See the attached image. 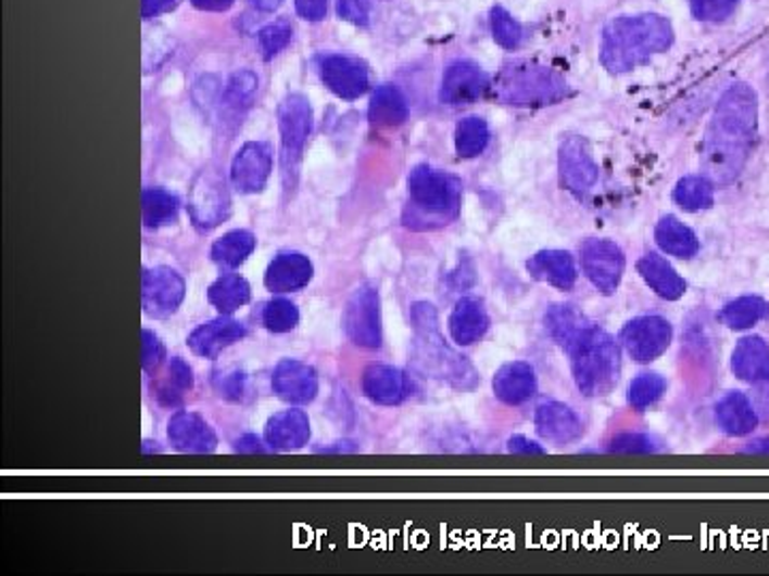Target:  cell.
I'll use <instances>...</instances> for the list:
<instances>
[{"label": "cell", "mask_w": 769, "mask_h": 576, "mask_svg": "<svg viewBox=\"0 0 769 576\" xmlns=\"http://www.w3.org/2000/svg\"><path fill=\"white\" fill-rule=\"evenodd\" d=\"M249 329L240 320L229 319L220 315L218 319L207 320L199 324L189 335V348L197 357L216 359L225 348L244 340Z\"/></svg>", "instance_id": "ac0fdd59"}, {"label": "cell", "mask_w": 769, "mask_h": 576, "mask_svg": "<svg viewBox=\"0 0 769 576\" xmlns=\"http://www.w3.org/2000/svg\"><path fill=\"white\" fill-rule=\"evenodd\" d=\"M167 438L172 447L187 455H210L218 447V438L210 423L189 410H180L169 419Z\"/></svg>", "instance_id": "e0dca14e"}, {"label": "cell", "mask_w": 769, "mask_h": 576, "mask_svg": "<svg viewBox=\"0 0 769 576\" xmlns=\"http://www.w3.org/2000/svg\"><path fill=\"white\" fill-rule=\"evenodd\" d=\"M320 79L340 99H360L370 86L368 66L344 54L323 56L319 63Z\"/></svg>", "instance_id": "5bb4252c"}, {"label": "cell", "mask_w": 769, "mask_h": 576, "mask_svg": "<svg viewBox=\"0 0 769 576\" xmlns=\"http://www.w3.org/2000/svg\"><path fill=\"white\" fill-rule=\"evenodd\" d=\"M490 329V317L479 299L464 297L455 304L449 317V333L457 346H470L479 342Z\"/></svg>", "instance_id": "d4e9b609"}, {"label": "cell", "mask_w": 769, "mask_h": 576, "mask_svg": "<svg viewBox=\"0 0 769 576\" xmlns=\"http://www.w3.org/2000/svg\"><path fill=\"white\" fill-rule=\"evenodd\" d=\"M534 425L543 440L554 445H573L581 434L583 425L573 408L560 401H545L534 412Z\"/></svg>", "instance_id": "d6986e66"}, {"label": "cell", "mask_w": 769, "mask_h": 576, "mask_svg": "<svg viewBox=\"0 0 769 576\" xmlns=\"http://www.w3.org/2000/svg\"><path fill=\"white\" fill-rule=\"evenodd\" d=\"M199 11H227L236 0H191Z\"/></svg>", "instance_id": "f5cc1de1"}, {"label": "cell", "mask_w": 769, "mask_h": 576, "mask_svg": "<svg viewBox=\"0 0 769 576\" xmlns=\"http://www.w3.org/2000/svg\"><path fill=\"white\" fill-rule=\"evenodd\" d=\"M272 388L282 401L304 406L317 397L319 376H317L315 368H311L308 363H302L295 359H285L274 370Z\"/></svg>", "instance_id": "2e32d148"}, {"label": "cell", "mask_w": 769, "mask_h": 576, "mask_svg": "<svg viewBox=\"0 0 769 576\" xmlns=\"http://www.w3.org/2000/svg\"><path fill=\"white\" fill-rule=\"evenodd\" d=\"M759 130V99L748 84L731 86L718 101L702 148L705 178L727 187L740 178Z\"/></svg>", "instance_id": "6da1fadb"}, {"label": "cell", "mask_w": 769, "mask_h": 576, "mask_svg": "<svg viewBox=\"0 0 769 576\" xmlns=\"http://www.w3.org/2000/svg\"><path fill=\"white\" fill-rule=\"evenodd\" d=\"M716 421L729 436H748L759 423L755 404L744 393H727L716 406Z\"/></svg>", "instance_id": "83f0119b"}, {"label": "cell", "mask_w": 769, "mask_h": 576, "mask_svg": "<svg viewBox=\"0 0 769 576\" xmlns=\"http://www.w3.org/2000/svg\"><path fill=\"white\" fill-rule=\"evenodd\" d=\"M261 322L269 333H289L300 322V310L289 299H272L263 306Z\"/></svg>", "instance_id": "ab89813d"}, {"label": "cell", "mask_w": 769, "mask_h": 576, "mask_svg": "<svg viewBox=\"0 0 769 576\" xmlns=\"http://www.w3.org/2000/svg\"><path fill=\"white\" fill-rule=\"evenodd\" d=\"M192 388V370L187 361L180 357H174L165 379L156 386V397L165 406H176L182 401V397Z\"/></svg>", "instance_id": "d590c367"}, {"label": "cell", "mask_w": 769, "mask_h": 576, "mask_svg": "<svg viewBox=\"0 0 769 576\" xmlns=\"http://www.w3.org/2000/svg\"><path fill=\"white\" fill-rule=\"evenodd\" d=\"M671 43L673 28L663 15H622L609 22L603 33L601 63L612 73H627L665 52Z\"/></svg>", "instance_id": "3957f363"}, {"label": "cell", "mask_w": 769, "mask_h": 576, "mask_svg": "<svg viewBox=\"0 0 769 576\" xmlns=\"http://www.w3.org/2000/svg\"><path fill=\"white\" fill-rule=\"evenodd\" d=\"M368 118L373 125L381 128H393L404 125L408 118V105L404 94L395 86H381L370 101Z\"/></svg>", "instance_id": "1f68e13d"}, {"label": "cell", "mask_w": 769, "mask_h": 576, "mask_svg": "<svg viewBox=\"0 0 769 576\" xmlns=\"http://www.w3.org/2000/svg\"><path fill=\"white\" fill-rule=\"evenodd\" d=\"M459 192H462V187L453 176L437 171L428 165L415 167L408 176L411 201L419 209H424L426 214H432V216H439L445 220L457 216Z\"/></svg>", "instance_id": "52a82bcc"}, {"label": "cell", "mask_w": 769, "mask_h": 576, "mask_svg": "<svg viewBox=\"0 0 769 576\" xmlns=\"http://www.w3.org/2000/svg\"><path fill=\"white\" fill-rule=\"evenodd\" d=\"M259 11H276L282 0H251Z\"/></svg>", "instance_id": "9f6ffc18"}, {"label": "cell", "mask_w": 769, "mask_h": 576, "mask_svg": "<svg viewBox=\"0 0 769 576\" xmlns=\"http://www.w3.org/2000/svg\"><path fill=\"white\" fill-rule=\"evenodd\" d=\"M740 0H691L693 15L704 22H720L729 17Z\"/></svg>", "instance_id": "f6af8a7d"}, {"label": "cell", "mask_w": 769, "mask_h": 576, "mask_svg": "<svg viewBox=\"0 0 769 576\" xmlns=\"http://www.w3.org/2000/svg\"><path fill=\"white\" fill-rule=\"evenodd\" d=\"M545 327L552 340L571 357L577 388L585 397H605L620 381V348L616 340L576 306H554Z\"/></svg>", "instance_id": "7a4b0ae2"}, {"label": "cell", "mask_w": 769, "mask_h": 576, "mask_svg": "<svg viewBox=\"0 0 769 576\" xmlns=\"http://www.w3.org/2000/svg\"><path fill=\"white\" fill-rule=\"evenodd\" d=\"M673 201L684 212H702L714 205V184L702 176L682 178L673 189Z\"/></svg>", "instance_id": "74e56055"}, {"label": "cell", "mask_w": 769, "mask_h": 576, "mask_svg": "<svg viewBox=\"0 0 769 576\" xmlns=\"http://www.w3.org/2000/svg\"><path fill=\"white\" fill-rule=\"evenodd\" d=\"M259 79L253 71H238L231 75L225 88V105L231 112H244L255 101Z\"/></svg>", "instance_id": "f35d334b"}, {"label": "cell", "mask_w": 769, "mask_h": 576, "mask_svg": "<svg viewBox=\"0 0 769 576\" xmlns=\"http://www.w3.org/2000/svg\"><path fill=\"white\" fill-rule=\"evenodd\" d=\"M165 359V344L154 331H143L141 333V368L146 372H154L161 368Z\"/></svg>", "instance_id": "bcb514c9"}, {"label": "cell", "mask_w": 769, "mask_h": 576, "mask_svg": "<svg viewBox=\"0 0 769 576\" xmlns=\"http://www.w3.org/2000/svg\"><path fill=\"white\" fill-rule=\"evenodd\" d=\"M342 324L353 344L362 348H379L383 344L381 297L373 284H362L349 297Z\"/></svg>", "instance_id": "ba28073f"}, {"label": "cell", "mask_w": 769, "mask_h": 576, "mask_svg": "<svg viewBox=\"0 0 769 576\" xmlns=\"http://www.w3.org/2000/svg\"><path fill=\"white\" fill-rule=\"evenodd\" d=\"M272 174V148L261 141H249L240 148L231 163V182L244 194L265 189Z\"/></svg>", "instance_id": "9a60e30c"}, {"label": "cell", "mask_w": 769, "mask_h": 576, "mask_svg": "<svg viewBox=\"0 0 769 576\" xmlns=\"http://www.w3.org/2000/svg\"><path fill=\"white\" fill-rule=\"evenodd\" d=\"M311 440V421L302 410H282L265 425V445L278 452L306 447Z\"/></svg>", "instance_id": "7402d4cb"}, {"label": "cell", "mask_w": 769, "mask_h": 576, "mask_svg": "<svg viewBox=\"0 0 769 576\" xmlns=\"http://www.w3.org/2000/svg\"><path fill=\"white\" fill-rule=\"evenodd\" d=\"M182 0H141V17L150 20L161 13L174 11Z\"/></svg>", "instance_id": "f907efd6"}, {"label": "cell", "mask_w": 769, "mask_h": 576, "mask_svg": "<svg viewBox=\"0 0 769 576\" xmlns=\"http://www.w3.org/2000/svg\"><path fill=\"white\" fill-rule=\"evenodd\" d=\"M236 450L238 452H265V447L261 445V440L256 436L249 434L236 443Z\"/></svg>", "instance_id": "db71d44e"}, {"label": "cell", "mask_w": 769, "mask_h": 576, "mask_svg": "<svg viewBox=\"0 0 769 576\" xmlns=\"http://www.w3.org/2000/svg\"><path fill=\"white\" fill-rule=\"evenodd\" d=\"M671 337H673L671 324L663 317L633 319L625 324L620 333L627 353L640 363H650L658 359L663 353H667Z\"/></svg>", "instance_id": "7c38bea8"}, {"label": "cell", "mask_w": 769, "mask_h": 576, "mask_svg": "<svg viewBox=\"0 0 769 576\" xmlns=\"http://www.w3.org/2000/svg\"><path fill=\"white\" fill-rule=\"evenodd\" d=\"M494 92L513 107H547L569 94V84L550 66L513 63L501 71Z\"/></svg>", "instance_id": "5b68a950"}, {"label": "cell", "mask_w": 769, "mask_h": 576, "mask_svg": "<svg viewBox=\"0 0 769 576\" xmlns=\"http://www.w3.org/2000/svg\"><path fill=\"white\" fill-rule=\"evenodd\" d=\"M537 393L534 368L526 361H512L494 376V395L507 406H521Z\"/></svg>", "instance_id": "484cf974"}, {"label": "cell", "mask_w": 769, "mask_h": 576, "mask_svg": "<svg viewBox=\"0 0 769 576\" xmlns=\"http://www.w3.org/2000/svg\"><path fill=\"white\" fill-rule=\"evenodd\" d=\"M490 88L488 75L472 63H453L445 71L441 99L449 105H466L475 103Z\"/></svg>", "instance_id": "ffe728a7"}, {"label": "cell", "mask_w": 769, "mask_h": 576, "mask_svg": "<svg viewBox=\"0 0 769 576\" xmlns=\"http://www.w3.org/2000/svg\"><path fill=\"white\" fill-rule=\"evenodd\" d=\"M313 263L300 253H282L276 256L265 271V286L272 293H293L313 280Z\"/></svg>", "instance_id": "603a6c76"}, {"label": "cell", "mask_w": 769, "mask_h": 576, "mask_svg": "<svg viewBox=\"0 0 769 576\" xmlns=\"http://www.w3.org/2000/svg\"><path fill=\"white\" fill-rule=\"evenodd\" d=\"M667 391V383L660 374H641L631 386H629V404L635 410H647L652 408Z\"/></svg>", "instance_id": "60d3db41"}, {"label": "cell", "mask_w": 769, "mask_h": 576, "mask_svg": "<svg viewBox=\"0 0 769 576\" xmlns=\"http://www.w3.org/2000/svg\"><path fill=\"white\" fill-rule=\"evenodd\" d=\"M187 295L185 278L172 267H152L141 273V306L150 319H167L178 312Z\"/></svg>", "instance_id": "30bf717a"}, {"label": "cell", "mask_w": 769, "mask_h": 576, "mask_svg": "<svg viewBox=\"0 0 769 576\" xmlns=\"http://www.w3.org/2000/svg\"><path fill=\"white\" fill-rule=\"evenodd\" d=\"M558 169L563 187L576 194L592 191L598 180V167L594 163L592 150L588 141L579 135H571L560 143Z\"/></svg>", "instance_id": "4fadbf2b"}, {"label": "cell", "mask_w": 769, "mask_h": 576, "mask_svg": "<svg viewBox=\"0 0 769 576\" xmlns=\"http://www.w3.org/2000/svg\"><path fill=\"white\" fill-rule=\"evenodd\" d=\"M638 271L643 282L667 302H678L686 293V282L663 256L654 253L641 256Z\"/></svg>", "instance_id": "f1b7e54d"}, {"label": "cell", "mask_w": 769, "mask_h": 576, "mask_svg": "<svg viewBox=\"0 0 769 576\" xmlns=\"http://www.w3.org/2000/svg\"><path fill=\"white\" fill-rule=\"evenodd\" d=\"M180 212V201L176 194L163 189H146L141 194V216L148 229H161L174 225Z\"/></svg>", "instance_id": "836d02e7"}, {"label": "cell", "mask_w": 769, "mask_h": 576, "mask_svg": "<svg viewBox=\"0 0 769 576\" xmlns=\"http://www.w3.org/2000/svg\"><path fill=\"white\" fill-rule=\"evenodd\" d=\"M338 13L346 22L364 26V24H368L370 0H338Z\"/></svg>", "instance_id": "c3c4849f"}, {"label": "cell", "mask_w": 769, "mask_h": 576, "mask_svg": "<svg viewBox=\"0 0 769 576\" xmlns=\"http://www.w3.org/2000/svg\"><path fill=\"white\" fill-rule=\"evenodd\" d=\"M609 450H614V452H652V450H656V443L643 434H625L612 443Z\"/></svg>", "instance_id": "7dc6e473"}, {"label": "cell", "mask_w": 769, "mask_h": 576, "mask_svg": "<svg viewBox=\"0 0 769 576\" xmlns=\"http://www.w3.org/2000/svg\"><path fill=\"white\" fill-rule=\"evenodd\" d=\"M207 302L220 315L229 317L251 302V284L238 273H225L210 284Z\"/></svg>", "instance_id": "f546056e"}, {"label": "cell", "mask_w": 769, "mask_h": 576, "mask_svg": "<svg viewBox=\"0 0 769 576\" xmlns=\"http://www.w3.org/2000/svg\"><path fill=\"white\" fill-rule=\"evenodd\" d=\"M411 320L415 329L413 340V363L415 368L437 383L447 384L453 388L470 391L479 383L475 366L453 350L445 342L439 324L437 308L428 302H419L411 310Z\"/></svg>", "instance_id": "277c9868"}, {"label": "cell", "mask_w": 769, "mask_h": 576, "mask_svg": "<svg viewBox=\"0 0 769 576\" xmlns=\"http://www.w3.org/2000/svg\"><path fill=\"white\" fill-rule=\"evenodd\" d=\"M759 412L769 419V381L757 391V414Z\"/></svg>", "instance_id": "11a10c76"}, {"label": "cell", "mask_w": 769, "mask_h": 576, "mask_svg": "<svg viewBox=\"0 0 769 576\" xmlns=\"http://www.w3.org/2000/svg\"><path fill=\"white\" fill-rule=\"evenodd\" d=\"M769 317V304L766 299L761 297H755V295H746V297H738L735 302L727 304L720 319L722 322L729 327V329H735V331H742V329H751L755 327L757 322H761L764 319Z\"/></svg>", "instance_id": "e575fe53"}, {"label": "cell", "mask_w": 769, "mask_h": 576, "mask_svg": "<svg viewBox=\"0 0 769 576\" xmlns=\"http://www.w3.org/2000/svg\"><path fill=\"white\" fill-rule=\"evenodd\" d=\"M731 370L740 381L768 383L769 344L764 337H744L733 350Z\"/></svg>", "instance_id": "4316f807"}, {"label": "cell", "mask_w": 769, "mask_h": 576, "mask_svg": "<svg viewBox=\"0 0 769 576\" xmlns=\"http://www.w3.org/2000/svg\"><path fill=\"white\" fill-rule=\"evenodd\" d=\"M298 13L308 22H320L327 11V0H295Z\"/></svg>", "instance_id": "681fc988"}, {"label": "cell", "mask_w": 769, "mask_h": 576, "mask_svg": "<svg viewBox=\"0 0 769 576\" xmlns=\"http://www.w3.org/2000/svg\"><path fill=\"white\" fill-rule=\"evenodd\" d=\"M229 192L225 178L212 169H201L192 180L189 212L199 231H212L229 216Z\"/></svg>", "instance_id": "9c48e42d"}, {"label": "cell", "mask_w": 769, "mask_h": 576, "mask_svg": "<svg viewBox=\"0 0 769 576\" xmlns=\"http://www.w3.org/2000/svg\"><path fill=\"white\" fill-rule=\"evenodd\" d=\"M291 28L285 22L278 24H269L259 33V48L263 52L265 59L276 56L280 50L287 48V43L291 41Z\"/></svg>", "instance_id": "7bdbcfd3"}, {"label": "cell", "mask_w": 769, "mask_h": 576, "mask_svg": "<svg viewBox=\"0 0 769 576\" xmlns=\"http://www.w3.org/2000/svg\"><path fill=\"white\" fill-rule=\"evenodd\" d=\"M490 24H492V35H494V39H496L499 46H503V48H507V50L519 48V43H521V39H524V30H521V26L513 20V15L507 9H503V7L492 9Z\"/></svg>", "instance_id": "b9f144b4"}, {"label": "cell", "mask_w": 769, "mask_h": 576, "mask_svg": "<svg viewBox=\"0 0 769 576\" xmlns=\"http://www.w3.org/2000/svg\"><path fill=\"white\" fill-rule=\"evenodd\" d=\"M509 450L517 452V455H543V448L526 436H513L509 440Z\"/></svg>", "instance_id": "816d5d0a"}, {"label": "cell", "mask_w": 769, "mask_h": 576, "mask_svg": "<svg viewBox=\"0 0 769 576\" xmlns=\"http://www.w3.org/2000/svg\"><path fill=\"white\" fill-rule=\"evenodd\" d=\"M528 273L558 291H571L577 282L576 258L565 251H541L526 263Z\"/></svg>", "instance_id": "cb8c5ba5"}, {"label": "cell", "mask_w": 769, "mask_h": 576, "mask_svg": "<svg viewBox=\"0 0 769 576\" xmlns=\"http://www.w3.org/2000/svg\"><path fill=\"white\" fill-rule=\"evenodd\" d=\"M214 386L218 391V395L227 401H242L249 393V379L244 372L240 370H231L225 374H218V379L214 381Z\"/></svg>", "instance_id": "ee69618b"}, {"label": "cell", "mask_w": 769, "mask_h": 576, "mask_svg": "<svg viewBox=\"0 0 769 576\" xmlns=\"http://www.w3.org/2000/svg\"><path fill=\"white\" fill-rule=\"evenodd\" d=\"M408 376L393 366H370L364 372L362 391L364 395L379 406H398L411 395Z\"/></svg>", "instance_id": "44dd1931"}, {"label": "cell", "mask_w": 769, "mask_h": 576, "mask_svg": "<svg viewBox=\"0 0 769 576\" xmlns=\"http://www.w3.org/2000/svg\"><path fill=\"white\" fill-rule=\"evenodd\" d=\"M581 267L603 295H612L622 282L627 258L620 246L609 240H588L581 248Z\"/></svg>", "instance_id": "8fae6325"}, {"label": "cell", "mask_w": 769, "mask_h": 576, "mask_svg": "<svg viewBox=\"0 0 769 576\" xmlns=\"http://www.w3.org/2000/svg\"><path fill=\"white\" fill-rule=\"evenodd\" d=\"M313 127H315V116L308 99L302 94H289L278 107V128H280V145H282L280 158H282V176L287 189L295 184L302 154Z\"/></svg>", "instance_id": "8992f818"}, {"label": "cell", "mask_w": 769, "mask_h": 576, "mask_svg": "<svg viewBox=\"0 0 769 576\" xmlns=\"http://www.w3.org/2000/svg\"><path fill=\"white\" fill-rule=\"evenodd\" d=\"M255 235L251 231L238 229V231H229L227 235L216 240L210 251V256L216 265L236 269L249 260V256L255 253Z\"/></svg>", "instance_id": "d6a6232c"}, {"label": "cell", "mask_w": 769, "mask_h": 576, "mask_svg": "<svg viewBox=\"0 0 769 576\" xmlns=\"http://www.w3.org/2000/svg\"><path fill=\"white\" fill-rule=\"evenodd\" d=\"M654 238H656V244L660 246V251H665L667 255L678 256V258H693L699 253L697 235L693 233V229H689L676 216H665L656 225Z\"/></svg>", "instance_id": "4dcf8cb0"}, {"label": "cell", "mask_w": 769, "mask_h": 576, "mask_svg": "<svg viewBox=\"0 0 769 576\" xmlns=\"http://www.w3.org/2000/svg\"><path fill=\"white\" fill-rule=\"evenodd\" d=\"M490 143V127L483 118H464L455 128V150L462 158H475L483 154Z\"/></svg>", "instance_id": "8d00e7d4"}]
</instances>
